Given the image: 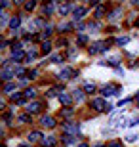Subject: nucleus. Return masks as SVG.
Segmentation results:
<instances>
[{"label": "nucleus", "instance_id": "f257e3e1", "mask_svg": "<svg viewBox=\"0 0 139 147\" xmlns=\"http://www.w3.org/2000/svg\"><path fill=\"white\" fill-rule=\"evenodd\" d=\"M109 50V42H95L90 46V54L95 55V54H101V52H107Z\"/></svg>", "mask_w": 139, "mask_h": 147}, {"label": "nucleus", "instance_id": "f03ea898", "mask_svg": "<svg viewBox=\"0 0 139 147\" xmlns=\"http://www.w3.org/2000/svg\"><path fill=\"white\" fill-rule=\"evenodd\" d=\"M11 76H15V69H10L8 63H4V69H2V78L4 80H10Z\"/></svg>", "mask_w": 139, "mask_h": 147}, {"label": "nucleus", "instance_id": "7ed1b4c3", "mask_svg": "<svg viewBox=\"0 0 139 147\" xmlns=\"http://www.w3.org/2000/svg\"><path fill=\"white\" fill-rule=\"evenodd\" d=\"M103 96H114V94L120 92V88L118 86H112V84H109V86H103Z\"/></svg>", "mask_w": 139, "mask_h": 147}, {"label": "nucleus", "instance_id": "20e7f679", "mask_svg": "<svg viewBox=\"0 0 139 147\" xmlns=\"http://www.w3.org/2000/svg\"><path fill=\"white\" fill-rule=\"evenodd\" d=\"M40 124H42V126H46V128H54V126H55V120L52 119V117H42Z\"/></svg>", "mask_w": 139, "mask_h": 147}, {"label": "nucleus", "instance_id": "39448f33", "mask_svg": "<svg viewBox=\"0 0 139 147\" xmlns=\"http://www.w3.org/2000/svg\"><path fill=\"white\" fill-rule=\"evenodd\" d=\"M93 109H97V111H103V109H107V105H105V101H103L101 98H97V99H93Z\"/></svg>", "mask_w": 139, "mask_h": 147}, {"label": "nucleus", "instance_id": "423d86ee", "mask_svg": "<svg viewBox=\"0 0 139 147\" xmlns=\"http://www.w3.org/2000/svg\"><path fill=\"white\" fill-rule=\"evenodd\" d=\"M40 109H42V103H38V101H34V103H31V105L27 107L29 115H32V113H38Z\"/></svg>", "mask_w": 139, "mask_h": 147}, {"label": "nucleus", "instance_id": "0eeeda50", "mask_svg": "<svg viewBox=\"0 0 139 147\" xmlns=\"http://www.w3.org/2000/svg\"><path fill=\"white\" fill-rule=\"evenodd\" d=\"M76 73L73 71V69H69V67H67V69H63V71L59 73V78H71V76H75Z\"/></svg>", "mask_w": 139, "mask_h": 147}, {"label": "nucleus", "instance_id": "6e6552de", "mask_svg": "<svg viewBox=\"0 0 139 147\" xmlns=\"http://www.w3.org/2000/svg\"><path fill=\"white\" fill-rule=\"evenodd\" d=\"M59 101H61L63 105H67V107H69L71 101H73V98H71L69 94H61V96H59Z\"/></svg>", "mask_w": 139, "mask_h": 147}, {"label": "nucleus", "instance_id": "1a4fd4ad", "mask_svg": "<svg viewBox=\"0 0 139 147\" xmlns=\"http://www.w3.org/2000/svg\"><path fill=\"white\" fill-rule=\"evenodd\" d=\"M25 94H15V96H11V101L13 103H25Z\"/></svg>", "mask_w": 139, "mask_h": 147}, {"label": "nucleus", "instance_id": "9d476101", "mask_svg": "<svg viewBox=\"0 0 139 147\" xmlns=\"http://www.w3.org/2000/svg\"><path fill=\"white\" fill-rule=\"evenodd\" d=\"M86 13V8H82V6H78V8H75V19H82Z\"/></svg>", "mask_w": 139, "mask_h": 147}, {"label": "nucleus", "instance_id": "9b49d317", "mask_svg": "<svg viewBox=\"0 0 139 147\" xmlns=\"http://www.w3.org/2000/svg\"><path fill=\"white\" fill-rule=\"evenodd\" d=\"M38 138H42V134H40V132H31L27 140H29L31 143H34V142H38Z\"/></svg>", "mask_w": 139, "mask_h": 147}, {"label": "nucleus", "instance_id": "f8f14e48", "mask_svg": "<svg viewBox=\"0 0 139 147\" xmlns=\"http://www.w3.org/2000/svg\"><path fill=\"white\" fill-rule=\"evenodd\" d=\"M11 57H13V61H15V63H21L23 57H25V54H23V52H13V55H11Z\"/></svg>", "mask_w": 139, "mask_h": 147}, {"label": "nucleus", "instance_id": "ddd939ff", "mask_svg": "<svg viewBox=\"0 0 139 147\" xmlns=\"http://www.w3.org/2000/svg\"><path fill=\"white\" fill-rule=\"evenodd\" d=\"M55 142H57V140H55V138H48V140H42V145H46V147H52V145H55Z\"/></svg>", "mask_w": 139, "mask_h": 147}, {"label": "nucleus", "instance_id": "4468645a", "mask_svg": "<svg viewBox=\"0 0 139 147\" xmlns=\"http://www.w3.org/2000/svg\"><path fill=\"white\" fill-rule=\"evenodd\" d=\"M139 140V134H128V136H126V142L128 143H134V142H137Z\"/></svg>", "mask_w": 139, "mask_h": 147}, {"label": "nucleus", "instance_id": "2eb2a0df", "mask_svg": "<svg viewBox=\"0 0 139 147\" xmlns=\"http://www.w3.org/2000/svg\"><path fill=\"white\" fill-rule=\"evenodd\" d=\"M19 23H21V19H19V17H13V19L10 21V27L11 29H17V27H19Z\"/></svg>", "mask_w": 139, "mask_h": 147}, {"label": "nucleus", "instance_id": "dca6fc26", "mask_svg": "<svg viewBox=\"0 0 139 147\" xmlns=\"http://www.w3.org/2000/svg\"><path fill=\"white\" fill-rule=\"evenodd\" d=\"M67 132H78V124H65Z\"/></svg>", "mask_w": 139, "mask_h": 147}, {"label": "nucleus", "instance_id": "f3484780", "mask_svg": "<svg viewBox=\"0 0 139 147\" xmlns=\"http://www.w3.org/2000/svg\"><path fill=\"white\" fill-rule=\"evenodd\" d=\"M42 52H44V54H50V52H52V44H50V42H44L42 44Z\"/></svg>", "mask_w": 139, "mask_h": 147}, {"label": "nucleus", "instance_id": "a211bd4d", "mask_svg": "<svg viewBox=\"0 0 139 147\" xmlns=\"http://www.w3.org/2000/svg\"><path fill=\"white\" fill-rule=\"evenodd\" d=\"M120 13H122V10H120V8H116V10L112 11L109 17H111V19H118V17H120Z\"/></svg>", "mask_w": 139, "mask_h": 147}, {"label": "nucleus", "instance_id": "6ab92c4d", "mask_svg": "<svg viewBox=\"0 0 139 147\" xmlns=\"http://www.w3.org/2000/svg\"><path fill=\"white\" fill-rule=\"evenodd\" d=\"M103 16H105V8H103V6H99V8H97V11H95V17L99 19V17H103Z\"/></svg>", "mask_w": 139, "mask_h": 147}, {"label": "nucleus", "instance_id": "aec40b11", "mask_svg": "<svg viewBox=\"0 0 139 147\" xmlns=\"http://www.w3.org/2000/svg\"><path fill=\"white\" fill-rule=\"evenodd\" d=\"M63 142L65 143H75V138L71 136V134H65V136H63Z\"/></svg>", "mask_w": 139, "mask_h": 147}, {"label": "nucleus", "instance_id": "412c9836", "mask_svg": "<svg viewBox=\"0 0 139 147\" xmlns=\"http://www.w3.org/2000/svg\"><path fill=\"white\" fill-rule=\"evenodd\" d=\"M67 11H69V4H63V6H59V13H61V16H65Z\"/></svg>", "mask_w": 139, "mask_h": 147}, {"label": "nucleus", "instance_id": "4be33fe9", "mask_svg": "<svg viewBox=\"0 0 139 147\" xmlns=\"http://www.w3.org/2000/svg\"><path fill=\"white\" fill-rule=\"evenodd\" d=\"M61 61H63V57H61V55H59V54L52 55V63H61Z\"/></svg>", "mask_w": 139, "mask_h": 147}, {"label": "nucleus", "instance_id": "5701e85b", "mask_svg": "<svg viewBox=\"0 0 139 147\" xmlns=\"http://www.w3.org/2000/svg\"><path fill=\"white\" fill-rule=\"evenodd\" d=\"M52 11H54V4L44 6V16H46V13H52Z\"/></svg>", "mask_w": 139, "mask_h": 147}, {"label": "nucleus", "instance_id": "b1692460", "mask_svg": "<svg viewBox=\"0 0 139 147\" xmlns=\"http://www.w3.org/2000/svg\"><path fill=\"white\" fill-rule=\"evenodd\" d=\"M34 90H32V88H29V90H25V98H34Z\"/></svg>", "mask_w": 139, "mask_h": 147}, {"label": "nucleus", "instance_id": "393cba45", "mask_svg": "<svg viewBox=\"0 0 139 147\" xmlns=\"http://www.w3.org/2000/svg\"><path fill=\"white\" fill-rule=\"evenodd\" d=\"M86 92L88 94H91V92H95V86H93V84H86V88H84Z\"/></svg>", "mask_w": 139, "mask_h": 147}, {"label": "nucleus", "instance_id": "a878e982", "mask_svg": "<svg viewBox=\"0 0 139 147\" xmlns=\"http://www.w3.org/2000/svg\"><path fill=\"white\" fill-rule=\"evenodd\" d=\"M11 90H13V84H11V82H8V84L4 86V92H6V94H10Z\"/></svg>", "mask_w": 139, "mask_h": 147}, {"label": "nucleus", "instance_id": "bb28decb", "mask_svg": "<svg viewBox=\"0 0 139 147\" xmlns=\"http://www.w3.org/2000/svg\"><path fill=\"white\" fill-rule=\"evenodd\" d=\"M107 63H109V65H112V67H116V65H118V57H111Z\"/></svg>", "mask_w": 139, "mask_h": 147}, {"label": "nucleus", "instance_id": "cd10ccee", "mask_svg": "<svg viewBox=\"0 0 139 147\" xmlns=\"http://www.w3.org/2000/svg\"><path fill=\"white\" fill-rule=\"evenodd\" d=\"M128 40H130V38H128V36H122V38H118L116 42H118V44H120V46H122V44H128Z\"/></svg>", "mask_w": 139, "mask_h": 147}, {"label": "nucleus", "instance_id": "c85d7f7f", "mask_svg": "<svg viewBox=\"0 0 139 147\" xmlns=\"http://www.w3.org/2000/svg\"><path fill=\"white\" fill-rule=\"evenodd\" d=\"M19 120H21V122H29V120H31V115H23V117H19Z\"/></svg>", "mask_w": 139, "mask_h": 147}, {"label": "nucleus", "instance_id": "c756f323", "mask_svg": "<svg viewBox=\"0 0 139 147\" xmlns=\"http://www.w3.org/2000/svg\"><path fill=\"white\" fill-rule=\"evenodd\" d=\"M88 42V38L84 36V34H80V36H78V44H86Z\"/></svg>", "mask_w": 139, "mask_h": 147}, {"label": "nucleus", "instance_id": "7c9ffc66", "mask_svg": "<svg viewBox=\"0 0 139 147\" xmlns=\"http://www.w3.org/2000/svg\"><path fill=\"white\" fill-rule=\"evenodd\" d=\"M82 98H84V96H82V92H76L75 94V99H76V101H82Z\"/></svg>", "mask_w": 139, "mask_h": 147}, {"label": "nucleus", "instance_id": "2f4dec72", "mask_svg": "<svg viewBox=\"0 0 139 147\" xmlns=\"http://www.w3.org/2000/svg\"><path fill=\"white\" fill-rule=\"evenodd\" d=\"M34 6H36V4H34V2H27V4H25V8H27V10H32Z\"/></svg>", "mask_w": 139, "mask_h": 147}, {"label": "nucleus", "instance_id": "473e14b6", "mask_svg": "<svg viewBox=\"0 0 139 147\" xmlns=\"http://www.w3.org/2000/svg\"><path fill=\"white\" fill-rule=\"evenodd\" d=\"M63 115H65V117H71V115H73V109H65Z\"/></svg>", "mask_w": 139, "mask_h": 147}, {"label": "nucleus", "instance_id": "72a5a7b5", "mask_svg": "<svg viewBox=\"0 0 139 147\" xmlns=\"http://www.w3.org/2000/svg\"><path fill=\"white\" fill-rule=\"evenodd\" d=\"M109 147H122V143H120V142H112Z\"/></svg>", "mask_w": 139, "mask_h": 147}, {"label": "nucleus", "instance_id": "f704fd0d", "mask_svg": "<svg viewBox=\"0 0 139 147\" xmlns=\"http://www.w3.org/2000/svg\"><path fill=\"white\" fill-rule=\"evenodd\" d=\"M78 147H88V145H86V143H80V145H78Z\"/></svg>", "mask_w": 139, "mask_h": 147}, {"label": "nucleus", "instance_id": "c9c22d12", "mask_svg": "<svg viewBox=\"0 0 139 147\" xmlns=\"http://www.w3.org/2000/svg\"><path fill=\"white\" fill-rule=\"evenodd\" d=\"M137 109H139V94H137Z\"/></svg>", "mask_w": 139, "mask_h": 147}, {"label": "nucleus", "instance_id": "e433bc0d", "mask_svg": "<svg viewBox=\"0 0 139 147\" xmlns=\"http://www.w3.org/2000/svg\"><path fill=\"white\" fill-rule=\"evenodd\" d=\"M137 27H139V19H137Z\"/></svg>", "mask_w": 139, "mask_h": 147}]
</instances>
